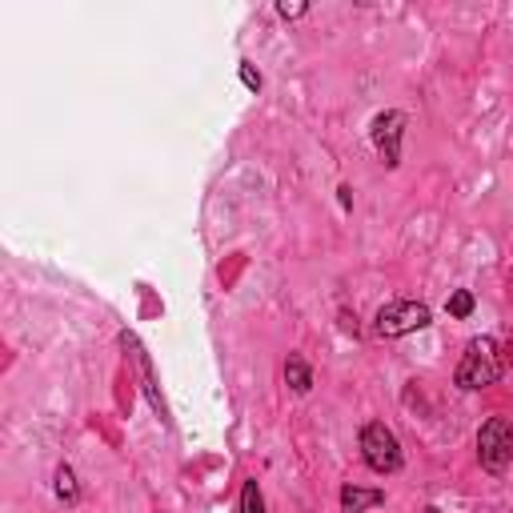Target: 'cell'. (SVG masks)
<instances>
[{
  "label": "cell",
  "mask_w": 513,
  "mask_h": 513,
  "mask_svg": "<svg viewBox=\"0 0 513 513\" xmlns=\"http://www.w3.org/2000/svg\"><path fill=\"white\" fill-rule=\"evenodd\" d=\"M497 377H501V357H497L493 337H473V341L465 345V357H461V365H457L453 381L461 385V389H485Z\"/></svg>",
  "instance_id": "1"
},
{
  "label": "cell",
  "mask_w": 513,
  "mask_h": 513,
  "mask_svg": "<svg viewBox=\"0 0 513 513\" xmlns=\"http://www.w3.org/2000/svg\"><path fill=\"white\" fill-rule=\"evenodd\" d=\"M361 453L373 473H397L401 469V445L385 421H369L361 429Z\"/></svg>",
  "instance_id": "2"
},
{
  "label": "cell",
  "mask_w": 513,
  "mask_h": 513,
  "mask_svg": "<svg viewBox=\"0 0 513 513\" xmlns=\"http://www.w3.org/2000/svg\"><path fill=\"white\" fill-rule=\"evenodd\" d=\"M429 325V305L421 301H389L377 313V333L381 337H405Z\"/></svg>",
  "instance_id": "3"
},
{
  "label": "cell",
  "mask_w": 513,
  "mask_h": 513,
  "mask_svg": "<svg viewBox=\"0 0 513 513\" xmlns=\"http://www.w3.org/2000/svg\"><path fill=\"white\" fill-rule=\"evenodd\" d=\"M509 429L513 425L505 417H489L477 433V457L489 473H505L509 469Z\"/></svg>",
  "instance_id": "4"
},
{
  "label": "cell",
  "mask_w": 513,
  "mask_h": 513,
  "mask_svg": "<svg viewBox=\"0 0 513 513\" xmlns=\"http://www.w3.org/2000/svg\"><path fill=\"white\" fill-rule=\"evenodd\" d=\"M401 133H405V112L389 109V112H381V117L373 120V144H377V152H381V160L389 168L401 165Z\"/></svg>",
  "instance_id": "5"
},
{
  "label": "cell",
  "mask_w": 513,
  "mask_h": 513,
  "mask_svg": "<svg viewBox=\"0 0 513 513\" xmlns=\"http://www.w3.org/2000/svg\"><path fill=\"white\" fill-rule=\"evenodd\" d=\"M385 493L381 489H365V485H345L341 489V513H365L373 505H381Z\"/></svg>",
  "instance_id": "6"
},
{
  "label": "cell",
  "mask_w": 513,
  "mask_h": 513,
  "mask_svg": "<svg viewBox=\"0 0 513 513\" xmlns=\"http://www.w3.org/2000/svg\"><path fill=\"white\" fill-rule=\"evenodd\" d=\"M285 381H289V389H293V393H309L313 389V373H309V365H305L297 353L285 361Z\"/></svg>",
  "instance_id": "7"
},
{
  "label": "cell",
  "mask_w": 513,
  "mask_h": 513,
  "mask_svg": "<svg viewBox=\"0 0 513 513\" xmlns=\"http://www.w3.org/2000/svg\"><path fill=\"white\" fill-rule=\"evenodd\" d=\"M56 497H61L64 505H77V501H80V489H77V473H72L69 465H61V469H56Z\"/></svg>",
  "instance_id": "8"
},
{
  "label": "cell",
  "mask_w": 513,
  "mask_h": 513,
  "mask_svg": "<svg viewBox=\"0 0 513 513\" xmlns=\"http://www.w3.org/2000/svg\"><path fill=\"white\" fill-rule=\"evenodd\" d=\"M240 513H265V501H261L256 481H245V489H240Z\"/></svg>",
  "instance_id": "9"
},
{
  "label": "cell",
  "mask_w": 513,
  "mask_h": 513,
  "mask_svg": "<svg viewBox=\"0 0 513 513\" xmlns=\"http://www.w3.org/2000/svg\"><path fill=\"white\" fill-rule=\"evenodd\" d=\"M445 309H449V317H469V313H473V293L457 289V293L445 301Z\"/></svg>",
  "instance_id": "10"
},
{
  "label": "cell",
  "mask_w": 513,
  "mask_h": 513,
  "mask_svg": "<svg viewBox=\"0 0 513 513\" xmlns=\"http://www.w3.org/2000/svg\"><path fill=\"white\" fill-rule=\"evenodd\" d=\"M305 8H309V4H305V0H281V4H277V12L285 16V20H297V16H305Z\"/></svg>",
  "instance_id": "11"
},
{
  "label": "cell",
  "mask_w": 513,
  "mask_h": 513,
  "mask_svg": "<svg viewBox=\"0 0 513 513\" xmlns=\"http://www.w3.org/2000/svg\"><path fill=\"white\" fill-rule=\"evenodd\" d=\"M240 80H245V85L253 88V93H256V88H261V72H256L253 64H240Z\"/></svg>",
  "instance_id": "12"
},
{
  "label": "cell",
  "mask_w": 513,
  "mask_h": 513,
  "mask_svg": "<svg viewBox=\"0 0 513 513\" xmlns=\"http://www.w3.org/2000/svg\"><path fill=\"white\" fill-rule=\"evenodd\" d=\"M509 465H513V429H509Z\"/></svg>",
  "instance_id": "13"
},
{
  "label": "cell",
  "mask_w": 513,
  "mask_h": 513,
  "mask_svg": "<svg viewBox=\"0 0 513 513\" xmlns=\"http://www.w3.org/2000/svg\"><path fill=\"white\" fill-rule=\"evenodd\" d=\"M425 513H437V509H433V505H429V509H425Z\"/></svg>",
  "instance_id": "14"
}]
</instances>
